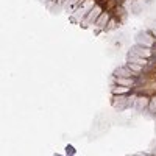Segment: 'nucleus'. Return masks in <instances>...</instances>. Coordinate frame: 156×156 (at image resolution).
Wrapping results in <instances>:
<instances>
[{"label": "nucleus", "mask_w": 156, "mask_h": 156, "mask_svg": "<svg viewBox=\"0 0 156 156\" xmlns=\"http://www.w3.org/2000/svg\"><path fill=\"white\" fill-rule=\"evenodd\" d=\"M84 14H87V11H86L84 8H81V9H78V11L75 12V14H73V19H75V20H80Z\"/></svg>", "instance_id": "10"}, {"label": "nucleus", "mask_w": 156, "mask_h": 156, "mask_svg": "<svg viewBox=\"0 0 156 156\" xmlns=\"http://www.w3.org/2000/svg\"><path fill=\"white\" fill-rule=\"evenodd\" d=\"M94 6H95V0H84V2L81 3V8H84L87 12L92 9Z\"/></svg>", "instance_id": "9"}, {"label": "nucleus", "mask_w": 156, "mask_h": 156, "mask_svg": "<svg viewBox=\"0 0 156 156\" xmlns=\"http://www.w3.org/2000/svg\"><path fill=\"white\" fill-rule=\"evenodd\" d=\"M125 103H126V100L122 97V98H114V106H117V108H120V105H122V108H125Z\"/></svg>", "instance_id": "12"}, {"label": "nucleus", "mask_w": 156, "mask_h": 156, "mask_svg": "<svg viewBox=\"0 0 156 156\" xmlns=\"http://www.w3.org/2000/svg\"><path fill=\"white\" fill-rule=\"evenodd\" d=\"M101 12H103V11H101V6H100V5H95V6L86 14V17L81 20V25H83V27H86V25H90L92 22H95V20L100 17Z\"/></svg>", "instance_id": "1"}, {"label": "nucleus", "mask_w": 156, "mask_h": 156, "mask_svg": "<svg viewBox=\"0 0 156 156\" xmlns=\"http://www.w3.org/2000/svg\"><path fill=\"white\" fill-rule=\"evenodd\" d=\"M150 109L151 111H156V97L151 100V103H150Z\"/></svg>", "instance_id": "14"}, {"label": "nucleus", "mask_w": 156, "mask_h": 156, "mask_svg": "<svg viewBox=\"0 0 156 156\" xmlns=\"http://www.w3.org/2000/svg\"><path fill=\"white\" fill-rule=\"evenodd\" d=\"M128 67L131 69L134 73H139L142 70V66H139V64H133V62H128Z\"/></svg>", "instance_id": "11"}, {"label": "nucleus", "mask_w": 156, "mask_h": 156, "mask_svg": "<svg viewBox=\"0 0 156 156\" xmlns=\"http://www.w3.org/2000/svg\"><path fill=\"white\" fill-rule=\"evenodd\" d=\"M147 105H148V98L147 97H139L136 100V103H134V108L136 109H142V108H145Z\"/></svg>", "instance_id": "7"}, {"label": "nucleus", "mask_w": 156, "mask_h": 156, "mask_svg": "<svg viewBox=\"0 0 156 156\" xmlns=\"http://www.w3.org/2000/svg\"><path fill=\"white\" fill-rule=\"evenodd\" d=\"M109 22V12H101L100 17L95 20V27L97 28H103V27H106Z\"/></svg>", "instance_id": "4"}, {"label": "nucleus", "mask_w": 156, "mask_h": 156, "mask_svg": "<svg viewBox=\"0 0 156 156\" xmlns=\"http://www.w3.org/2000/svg\"><path fill=\"white\" fill-rule=\"evenodd\" d=\"M114 81L119 86H126V87H133L134 86V80H133V78H119V76H115Z\"/></svg>", "instance_id": "5"}, {"label": "nucleus", "mask_w": 156, "mask_h": 156, "mask_svg": "<svg viewBox=\"0 0 156 156\" xmlns=\"http://www.w3.org/2000/svg\"><path fill=\"white\" fill-rule=\"evenodd\" d=\"M131 55H136V56H140V58H148L150 56V48L148 47H142V45H136L131 48Z\"/></svg>", "instance_id": "2"}, {"label": "nucleus", "mask_w": 156, "mask_h": 156, "mask_svg": "<svg viewBox=\"0 0 156 156\" xmlns=\"http://www.w3.org/2000/svg\"><path fill=\"white\" fill-rule=\"evenodd\" d=\"M128 62L139 64V66H145L147 59H145V58H140V56H136V55H129V56H128Z\"/></svg>", "instance_id": "6"}, {"label": "nucleus", "mask_w": 156, "mask_h": 156, "mask_svg": "<svg viewBox=\"0 0 156 156\" xmlns=\"http://www.w3.org/2000/svg\"><path fill=\"white\" fill-rule=\"evenodd\" d=\"M106 28H108V30L117 28V20H115V19H109V22H108V25H106Z\"/></svg>", "instance_id": "13"}, {"label": "nucleus", "mask_w": 156, "mask_h": 156, "mask_svg": "<svg viewBox=\"0 0 156 156\" xmlns=\"http://www.w3.org/2000/svg\"><path fill=\"white\" fill-rule=\"evenodd\" d=\"M129 89H131V87H126V86H119V84H117L115 87H112V92H114V94H117V95H120V94H126Z\"/></svg>", "instance_id": "8"}, {"label": "nucleus", "mask_w": 156, "mask_h": 156, "mask_svg": "<svg viewBox=\"0 0 156 156\" xmlns=\"http://www.w3.org/2000/svg\"><path fill=\"white\" fill-rule=\"evenodd\" d=\"M115 76H119V78H131L133 75H136L129 67H119L115 70V73H114Z\"/></svg>", "instance_id": "3"}]
</instances>
